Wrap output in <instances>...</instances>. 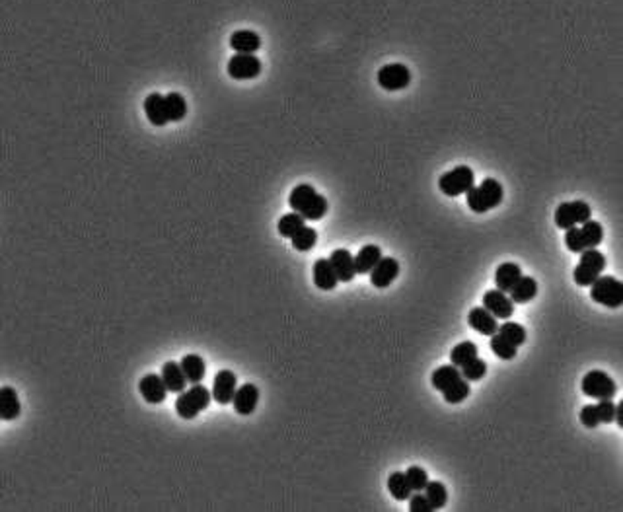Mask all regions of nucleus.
<instances>
[{"label": "nucleus", "mask_w": 623, "mask_h": 512, "mask_svg": "<svg viewBox=\"0 0 623 512\" xmlns=\"http://www.w3.org/2000/svg\"><path fill=\"white\" fill-rule=\"evenodd\" d=\"M431 384L435 386L440 394L446 403L450 405H458L462 403L463 399L470 398V382L462 376V370L458 369L456 364H444V366H438V369L431 374Z\"/></svg>", "instance_id": "obj_1"}, {"label": "nucleus", "mask_w": 623, "mask_h": 512, "mask_svg": "<svg viewBox=\"0 0 623 512\" xmlns=\"http://www.w3.org/2000/svg\"><path fill=\"white\" fill-rule=\"evenodd\" d=\"M289 205L298 215H302L306 220H321L330 209L328 199L314 189L310 183L296 185L289 195Z\"/></svg>", "instance_id": "obj_2"}, {"label": "nucleus", "mask_w": 623, "mask_h": 512, "mask_svg": "<svg viewBox=\"0 0 623 512\" xmlns=\"http://www.w3.org/2000/svg\"><path fill=\"white\" fill-rule=\"evenodd\" d=\"M505 197V189L499 181L493 178H485L479 185H473L472 189L466 193V203L468 207L477 212V215H485L495 207H499Z\"/></svg>", "instance_id": "obj_3"}, {"label": "nucleus", "mask_w": 623, "mask_h": 512, "mask_svg": "<svg viewBox=\"0 0 623 512\" xmlns=\"http://www.w3.org/2000/svg\"><path fill=\"white\" fill-rule=\"evenodd\" d=\"M604 240V228L598 220H586L585 224L565 230V246L573 254H583L586 249L598 247Z\"/></svg>", "instance_id": "obj_4"}, {"label": "nucleus", "mask_w": 623, "mask_h": 512, "mask_svg": "<svg viewBox=\"0 0 623 512\" xmlns=\"http://www.w3.org/2000/svg\"><path fill=\"white\" fill-rule=\"evenodd\" d=\"M213 399V391L207 389L203 384H193L189 389H183L181 394H178V399H176V413L180 415L181 419L185 421H191L195 419L201 413L208 408Z\"/></svg>", "instance_id": "obj_5"}, {"label": "nucleus", "mask_w": 623, "mask_h": 512, "mask_svg": "<svg viewBox=\"0 0 623 512\" xmlns=\"http://www.w3.org/2000/svg\"><path fill=\"white\" fill-rule=\"evenodd\" d=\"M606 269V256L596 247L580 254V261L573 271V279L578 286H590L598 277H602Z\"/></svg>", "instance_id": "obj_6"}, {"label": "nucleus", "mask_w": 623, "mask_h": 512, "mask_svg": "<svg viewBox=\"0 0 623 512\" xmlns=\"http://www.w3.org/2000/svg\"><path fill=\"white\" fill-rule=\"evenodd\" d=\"M590 298L596 304L606 308H622L623 306V283L612 275H602L590 285Z\"/></svg>", "instance_id": "obj_7"}, {"label": "nucleus", "mask_w": 623, "mask_h": 512, "mask_svg": "<svg viewBox=\"0 0 623 512\" xmlns=\"http://www.w3.org/2000/svg\"><path fill=\"white\" fill-rule=\"evenodd\" d=\"M475 185V173L470 166H456L454 170L446 171L438 178V189L446 197H458L468 193Z\"/></svg>", "instance_id": "obj_8"}, {"label": "nucleus", "mask_w": 623, "mask_h": 512, "mask_svg": "<svg viewBox=\"0 0 623 512\" xmlns=\"http://www.w3.org/2000/svg\"><path fill=\"white\" fill-rule=\"evenodd\" d=\"M580 389L583 394L592 399H614L617 394V386H615L614 378L610 374H606L604 370H590L583 376L580 382Z\"/></svg>", "instance_id": "obj_9"}, {"label": "nucleus", "mask_w": 623, "mask_h": 512, "mask_svg": "<svg viewBox=\"0 0 623 512\" xmlns=\"http://www.w3.org/2000/svg\"><path fill=\"white\" fill-rule=\"evenodd\" d=\"M592 219V209L586 201H571L561 203L555 209V226L561 230H569L578 224H585L586 220Z\"/></svg>", "instance_id": "obj_10"}, {"label": "nucleus", "mask_w": 623, "mask_h": 512, "mask_svg": "<svg viewBox=\"0 0 623 512\" xmlns=\"http://www.w3.org/2000/svg\"><path fill=\"white\" fill-rule=\"evenodd\" d=\"M376 78L380 88H384L387 92H399L411 84V70L401 63H392L380 68Z\"/></svg>", "instance_id": "obj_11"}, {"label": "nucleus", "mask_w": 623, "mask_h": 512, "mask_svg": "<svg viewBox=\"0 0 623 512\" xmlns=\"http://www.w3.org/2000/svg\"><path fill=\"white\" fill-rule=\"evenodd\" d=\"M226 72L234 80H252L261 75V61L255 53H236L228 61Z\"/></svg>", "instance_id": "obj_12"}, {"label": "nucleus", "mask_w": 623, "mask_h": 512, "mask_svg": "<svg viewBox=\"0 0 623 512\" xmlns=\"http://www.w3.org/2000/svg\"><path fill=\"white\" fill-rule=\"evenodd\" d=\"M238 389V378L236 374L232 370H218L215 374V380H213V399L220 403V405H228L234 401V396H236Z\"/></svg>", "instance_id": "obj_13"}, {"label": "nucleus", "mask_w": 623, "mask_h": 512, "mask_svg": "<svg viewBox=\"0 0 623 512\" xmlns=\"http://www.w3.org/2000/svg\"><path fill=\"white\" fill-rule=\"evenodd\" d=\"M483 306L497 318V320H510V316L514 313V306L510 294L502 293L499 288H491L483 294Z\"/></svg>", "instance_id": "obj_14"}, {"label": "nucleus", "mask_w": 623, "mask_h": 512, "mask_svg": "<svg viewBox=\"0 0 623 512\" xmlns=\"http://www.w3.org/2000/svg\"><path fill=\"white\" fill-rule=\"evenodd\" d=\"M139 391H141L142 399L146 401V403H152V405H158L162 403L164 399L168 398V386H166V382L162 378V374H146V376H142L141 382H139Z\"/></svg>", "instance_id": "obj_15"}, {"label": "nucleus", "mask_w": 623, "mask_h": 512, "mask_svg": "<svg viewBox=\"0 0 623 512\" xmlns=\"http://www.w3.org/2000/svg\"><path fill=\"white\" fill-rule=\"evenodd\" d=\"M399 277V261L396 257H382L370 271V283L376 288H387Z\"/></svg>", "instance_id": "obj_16"}, {"label": "nucleus", "mask_w": 623, "mask_h": 512, "mask_svg": "<svg viewBox=\"0 0 623 512\" xmlns=\"http://www.w3.org/2000/svg\"><path fill=\"white\" fill-rule=\"evenodd\" d=\"M468 323H470L472 329L482 333V335H487V337H493L495 333H499L497 318L485 306H475V308H472L470 313H468Z\"/></svg>", "instance_id": "obj_17"}, {"label": "nucleus", "mask_w": 623, "mask_h": 512, "mask_svg": "<svg viewBox=\"0 0 623 512\" xmlns=\"http://www.w3.org/2000/svg\"><path fill=\"white\" fill-rule=\"evenodd\" d=\"M257 403H259V388L255 384H244L236 389V396H234V411L238 415H252L255 409H257Z\"/></svg>", "instance_id": "obj_18"}, {"label": "nucleus", "mask_w": 623, "mask_h": 512, "mask_svg": "<svg viewBox=\"0 0 623 512\" xmlns=\"http://www.w3.org/2000/svg\"><path fill=\"white\" fill-rule=\"evenodd\" d=\"M312 277H314V285L318 286L320 290H333L341 283L335 269L331 265V261L325 257L316 259L314 269H312Z\"/></svg>", "instance_id": "obj_19"}, {"label": "nucleus", "mask_w": 623, "mask_h": 512, "mask_svg": "<svg viewBox=\"0 0 623 512\" xmlns=\"http://www.w3.org/2000/svg\"><path fill=\"white\" fill-rule=\"evenodd\" d=\"M330 261L333 269H335V273L339 277L341 283H351L355 277H357V267H355V257L351 254L349 249H335V251H331L330 256Z\"/></svg>", "instance_id": "obj_20"}, {"label": "nucleus", "mask_w": 623, "mask_h": 512, "mask_svg": "<svg viewBox=\"0 0 623 512\" xmlns=\"http://www.w3.org/2000/svg\"><path fill=\"white\" fill-rule=\"evenodd\" d=\"M144 115L154 127H164L170 123L166 111V95L152 92L144 98Z\"/></svg>", "instance_id": "obj_21"}, {"label": "nucleus", "mask_w": 623, "mask_h": 512, "mask_svg": "<svg viewBox=\"0 0 623 512\" xmlns=\"http://www.w3.org/2000/svg\"><path fill=\"white\" fill-rule=\"evenodd\" d=\"M520 279H522V269L516 263H500L495 271V286L502 290V293L510 294V290L516 286Z\"/></svg>", "instance_id": "obj_22"}, {"label": "nucleus", "mask_w": 623, "mask_h": 512, "mask_svg": "<svg viewBox=\"0 0 623 512\" xmlns=\"http://www.w3.org/2000/svg\"><path fill=\"white\" fill-rule=\"evenodd\" d=\"M162 378L166 382V386L170 391L174 394H181L183 389L187 388V376H185V372L181 369L180 362H174V361H168L164 362V366H162Z\"/></svg>", "instance_id": "obj_23"}, {"label": "nucleus", "mask_w": 623, "mask_h": 512, "mask_svg": "<svg viewBox=\"0 0 623 512\" xmlns=\"http://www.w3.org/2000/svg\"><path fill=\"white\" fill-rule=\"evenodd\" d=\"M382 249L376 244H367L360 247V251L355 256V267H357V275H369L370 271L378 265V261L382 259Z\"/></svg>", "instance_id": "obj_24"}, {"label": "nucleus", "mask_w": 623, "mask_h": 512, "mask_svg": "<svg viewBox=\"0 0 623 512\" xmlns=\"http://www.w3.org/2000/svg\"><path fill=\"white\" fill-rule=\"evenodd\" d=\"M22 413V403H20L16 389L10 386H2L0 388V417L4 421H14L20 417Z\"/></svg>", "instance_id": "obj_25"}, {"label": "nucleus", "mask_w": 623, "mask_h": 512, "mask_svg": "<svg viewBox=\"0 0 623 512\" xmlns=\"http://www.w3.org/2000/svg\"><path fill=\"white\" fill-rule=\"evenodd\" d=\"M230 47L236 53H255L261 47V38L252 29H238L230 36Z\"/></svg>", "instance_id": "obj_26"}, {"label": "nucleus", "mask_w": 623, "mask_h": 512, "mask_svg": "<svg viewBox=\"0 0 623 512\" xmlns=\"http://www.w3.org/2000/svg\"><path fill=\"white\" fill-rule=\"evenodd\" d=\"M180 364L183 372H185V376H187L189 384H201L203 382L205 372H207V364H205V361L199 355H195V352L183 355Z\"/></svg>", "instance_id": "obj_27"}, {"label": "nucleus", "mask_w": 623, "mask_h": 512, "mask_svg": "<svg viewBox=\"0 0 623 512\" xmlns=\"http://www.w3.org/2000/svg\"><path fill=\"white\" fill-rule=\"evenodd\" d=\"M536 294H538L536 279L534 277L522 275V279L516 283V286L510 290V298H512L514 304H528L536 298Z\"/></svg>", "instance_id": "obj_28"}, {"label": "nucleus", "mask_w": 623, "mask_h": 512, "mask_svg": "<svg viewBox=\"0 0 623 512\" xmlns=\"http://www.w3.org/2000/svg\"><path fill=\"white\" fill-rule=\"evenodd\" d=\"M387 491L396 499V501H409V497L413 495V489L407 481V475L403 472H394L387 477Z\"/></svg>", "instance_id": "obj_29"}, {"label": "nucleus", "mask_w": 623, "mask_h": 512, "mask_svg": "<svg viewBox=\"0 0 623 512\" xmlns=\"http://www.w3.org/2000/svg\"><path fill=\"white\" fill-rule=\"evenodd\" d=\"M304 226H306V219H304L302 215H298L296 210L283 215V217L279 219V222H277V230H279V234H281L283 238H289V240H291V238H293L294 234H296V232H298V230Z\"/></svg>", "instance_id": "obj_30"}, {"label": "nucleus", "mask_w": 623, "mask_h": 512, "mask_svg": "<svg viewBox=\"0 0 623 512\" xmlns=\"http://www.w3.org/2000/svg\"><path fill=\"white\" fill-rule=\"evenodd\" d=\"M166 111H168V119L170 123H178L185 115H187V102L185 98L178 92H170L166 94Z\"/></svg>", "instance_id": "obj_31"}, {"label": "nucleus", "mask_w": 623, "mask_h": 512, "mask_svg": "<svg viewBox=\"0 0 623 512\" xmlns=\"http://www.w3.org/2000/svg\"><path fill=\"white\" fill-rule=\"evenodd\" d=\"M477 357V345L472 341H462L458 343L450 351V362L456 364L458 369H462L463 364H468L470 361H473Z\"/></svg>", "instance_id": "obj_32"}, {"label": "nucleus", "mask_w": 623, "mask_h": 512, "mask_svg": "<svg viewBox=\"0 0 623 512\" xmlns=\"http://www.w3.org/2000/svg\"><path fill=\"white\" fill-rule=\"evenodd\" d=\"M489 347H491L493 355H497V357L502 359V361H512V359L518 355V347H514L512 343L507 341L500 333H495V335H493Z\"/></svg>", "instance_id": "obj_33"}, {"label": "nucleus", "mask_w": 623, "mask_h": 512, "mask_svg": "<svg viewBox=\"0 0 623 512\" xmlns=\"http://www.w3.org/2000/svg\"><path fill=\"white\" fill-rule=\"evenodd\" d=\"M499 333L507 339V341L512 343L514 347L524 345V343H526V337H528V333H526V329H524L520 323L509 322V320H505V323L499 325Z\"/></svg>", "instance_id": "obj_34"}, {"label": "nucleus", "mask_w": 623, "mask_h": 512, "mask_svg": "<svg viewBox=\"0 0 623 512\" xmlns=\"http://www.w3.org/2000/svg\"><path fill=\"white\" fill-rule=\"evenodd\" d=\"M318 242V232L312 226L300 228L293 238H291V244L296 251H310L312 247L316 246Z\"/></svg>", "instance_id": "obj_35"}, {"label": "nucleus", "mask_w": 623, "mask_h": 512, "mask_svg": "<svg viewBox=\"0 0 623 512\" xmlns=\"http://www.w3.org/2000/svg\"><path fill=\"white\" fill-rule=\"evenodd\" d=\"M425 495L429 503L433 504V511H440L448 503V491L440 481H429L425 487Z\"/></svg>", "instance_id": "obj_36"}, {"label": "nucleus", "mask_w": 623, "mask_h": 512, "mask_svg": "<svg viewBox=\"0 0 623 512\" xmlns=\"http://www.w3.org/2000/svg\"><path fill=\"white\" fill-rule=\"evenodd\" d=\"M462 376L468 382H479V380L485 378V374H487V362L482 361L479 357H475L473 361H470L468 364H463L462 369Z\"/></svg>", "instance_id": "obj_37"}, {"label": "nucleus", "mask_w": 623, "mask_h": 512, "mask_svg": "<svg viewBox=\"0 0 623 512\" xmlns=\"http://www.w3.org/2000/svg\"><path fill=\"white\" fill-rule=\"evenodd\" d=\"M407 481L411 485V489H413V493L417 491H425L426 483H429V475L423 467H419V465H411V467H407Z\"/></svg>", "instance_id": "obj_38"}, {"label": "nucleus", "mask_w": 623, "mask_h": 512, "mask_svg": "<svg viewBox=\"0 0 623 512\" xmlns=\"http://www.w3.org/2000/svg\"><path fill=\"white\" fill-rule=\"evenodd\" d=\"M598 408V415H600V423H614L615 421V405L612 399H600V403H596Z\"/></svg>", "instance_id": "obj_39"}, {"label": "nucleus", "mask_w": 623, "mask_h": 512, "mask_svg": "<svg viewBox=\"0 0 623 512\" xmlns=\"http://www.w3.org/2000/svg\"><path fill=\"white\" fill-rule=\"evenodd\" d=\"M409 511L411 512H433V504L429 503L425 493L417 491L409 497Z\"/></svg>", "instance_id": "obj_40"}, {"label": "nucleus", "mask_w": 623, "mask_h": 512, "mask_svg": "<svg viewBox=\"0 0 623 512\" xmlns=\"http://www.w3.org/2000/svg\"><path fill=\"white\" fill-rule=\"evenodd\" d=\"M580 423L586 428H596L600 425V415H598V408L596 405H585L580 409Z\"/></svg>", "instance_id": "obj_41"}, {"label": "nucleus", "mask_w": 623, "mask_h": 512, "mask_svg": "<svg viewBox=\"0 0 623 512\" xmlns=\"http://www.w3.org/2000/svg\"><path fill=\"white\" fill-rule=\"evenodd\" d=\"M615 423H617V427L623 428V399L617 403V408H615Z\"/></svg>", "instance_id": "obj_42"}]
</instances>
